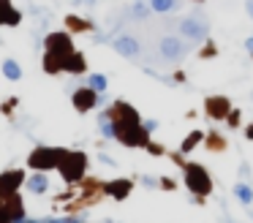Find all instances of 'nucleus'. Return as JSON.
I'll return each instance as SVG.
<instances>
[{
    "label": "nucleus",
    "instance_id": "28",
    "mask_svg": "<svg viewBox=\"0 0 253 223\" xmlns=\"http://www.w3.org/2000/svg\"><path fill=\"white\" fill-rule=\"evenodd\" d=\"M251 136H253V125H251V128H248V139H251Z\"/></svg>",
    "mask_w": 253,
    "mask_h": 223
},
{
    "label": "nucleus",
    "instance_id": "3",
    "mask_svg": "<svg viewBox=\"0 0 253 223\" xmlns=\"http://www.w3.org/2000/svg\"><path fill=\"white\" fill-rule=\"evenodd\" d=\"M185 188L193 196H207L212 190V179H210L207 169L199 166V163H188L185 166Z\"/></svg>",
    "mask_w": 253,
    "mask_h": 223
},
{
    "label": "nucleus",
    "instance_id": "17",
    "mask_svg": "<svg viewBox=\"0 0 253 223\" xmlns=\"http://www.w3.org/2000/svg\"><path fill=\"white\" fill-rule=\"evenodd\" d=\"M150 8L155 14H171V11L180 8V0H150Z\"/></svg>",
    "mask_w": 253,
    "mask_h": 223
},
{
    "label": "nucleus",
    "instance_id": "9",
    "mask_svg": "<svg viewBox=\"0 0 253 223\" xmlns=\"http://www.w3.org/2000/svg\"><path fill=\"white\" fill-rule=\"evenodd\" d=\"M11 221H25V207L17 196H11L8 204H0V223H11Z\"/></svg>",
    "mask_w": 253,
    "mask_h": 223
},
{
    "label": "nucleus",
    "instance_id": "23",
    "mask_svg": "<svg viewBox=\"0 0 253 223\" xmlns=\"http://www.w3.org/2000/svg\"><path fill=\"white\" fill-rule=\"evenodd\" d=\"M248 177H251V166L242 163V166H240V179H248Z\"/></svg>",
    "mask_w": 253,
    "mask_h": 223
},
{
    "label": "nucleus",
    "instance_id": "4",
    "mask_svg": "<svg viewBox=\"0 0 253 223\" xmlns=\"http://www.w3.org/2000/svg\"><path fill=\"white\" fill-rule=\"evenodd\" d=\"M63 155H66V150H60V147H36L28 161L36 172H49V169H57Z\"/></svg>",
    "mask_w": 253,
    "mask_h": 223
},
{
    "label": "nucleus",
    "instance_id": "1",
    "mask_svg": "<svg viewBox=\"0 0 253 223\" xmlns=\"http://www.w3.org/2000/svg\"><path fill=\"white\" fill-rule=\"evenodd\" d=\"M180 36L188 44H202L210 38V19L202 8H193L188 16L180 19Z\"/></svg>",
    "mask_w": 253,
    "mask_h": 223
},
{
    "label": "nucleus",
    "instance_id": "18",
    "mask_svg": "<svg viewBox=\"0 0 253 223\" xmlns=\"http://www.w3.org/2000/svg\"><path fill=\"white\" fill-rule=\"evenodd\" d=\"M3 74H6V79H11V82L22 79V68H19L17 60H3Z\"/></svg>",
    "mask_w": 253,
    "mask_h": 223
},
{
    "label": "nucleus",
    "instance_id": "27",
    "mask_svg": "<svg viewBox=\"0 0 253 223\" xmlns=\"http://www.w3.org/2000/svg\"><path fill=\"white\" fill-rule=\"evenodd\" d=\"M237 117H240V114H237V112H231V114H229V125H237Z\"/></svg>",
    "mask_w": 253,
    "mask_h": 223
},
{
    "label": "nucleus",
    "instance_id": "8",
    "mask_svg": "<svg viewBox=\"0 0 253 223\" xmlns=\"http://www.w3.org/2000/svg\"><path fill=\"white\" fill-rule=\"evenodd\" d=\"M74 106H77V112H90L93 106H98V90H93V87H79L77 92L71 95Z\"/></svg>",
    "mask_w": 253,
    "mask_h": 223
},
{
    "label": "nucleus",
    "instance_id": "2",
    "mask_svg": "<svg viewBox=\"0 0 253 223\" xmlns=\"http://www.w3.org/2000/svg\"><path fill=\"white\" fill-rule=\"evenodd\" d=\"M57 169H60L66 182H79L84 177V172H87V155L84 152H68L66 150V155L57 163Z\"/></svg>",
    "mask_w": 253,
    "mask_h": 223
},
{
    "label": "nucleus",
    "instance_id": "11",
    "mask_svg": "<svg viewBox=\"0 0 253 223\" xmlns=\"http://www.w3.org/2000/svg\"><path fill=\"white\" fill-rule=\"evenodd\" d=\"M231 193L237 196V201H240L242 207H251V204H253V188H251V182H248V179H240V182H234Z\"/></svg>",
    "mask_w": 253,
    "mask_h": 223
},
{
    "label": "nucleus",
    "instance_id": "5",
    "mask_svg": "<svg viewBox=\"0 0 253 223\" xmlns=\"http://www.w3.org/2000/svg\"><path fill=\"white\" fill-rule=\"evenodd\" d=\"M158 52H161L164 63H180L188 54V41L185 38H177V36H164L158 44Z\"/></svg>",
    "mask_w": 253,
    "mask_h": 223
},
{
    "label": "nucleus",
    "instance_id": "15",
    "mask_svg": "<svg viewBox=\"0 0 253 223\" xmlns=\"http://www.w3.org/2000/svg\"><path fill=\"white\" fill-rule=\"evenodd\" d=\"M63 71H66V74H82L84 71V57L79 52H71L66 60H63Z\"/></svg>",
    "mask_w": 253,
    "mask_h": 223
},
{
    "label": "nucleus",
    "instance_id": "26",
    "mask_svg": "<svg viewBox=\"0 0 253 223\" xmlns=\"http://www.w3.org/2000/svg\"><path fill=\"white\" fill-rule=\"evenodd\" d=\"M245 49L253 54V36H251V38H245Z\"/></svg>",
    "mask_w": 253,
    "mask_h": 223
},
{
    "label": "nucleus",
    "instance_id": "16",
    "mask_svg": "<svg viewBox=\"0 0 253 223\" xmlns=\"http://www.w3.org/2000/svg\"><path fill=\"white\" fill-rule=\"evenodd\" d=\"M153 14V8H150V0H136V3L131 5V8H128V16H131V19H147V16Z\"/></svg>",
    "mask_w": 253,
    "mask_h": 223
},
{
    "label": "nucleus",
    "instance_id": "12",
    "mask_svg": "<svg viewBox=\"0 0 253 223\" xmlns=\"http://www.w3.org/2000/svg\"><path fill=\"white\" fill-rule=\"evenodd\" d=\"M106 193L117 201L126 199V196L131 193V179H112V182H106Z\"/></svg>",
    "mask_w": 253,
    "mask_h": 223
},
{
    "label": "nucleus",
    "instance_id": "10",
    "mask_svg": "<svg viewBox=\"0 0 253 223\" xmlns=\"http://www.w3.org/2000/svg\"><path fill=\"white\" fill-rule=\"evenodd\" d=\"M19 19H22V14H19V11L11 5V0H0V25L17 27Z\"/></svg>",
    "mask_w": 253,
    "mask_h": 223
},
{
    "label": "nucleus",
    "instance_id": "14",
    "mask_svg": "<svg viewBox=\"0 0 253 223\" xmlns=\"http://www.w3.org/2000/svg\"><path fill=\"white\" fill-rule=\"evenodd\" d=\"M25 185H28V190H30V193H46V188H49V179H46V172L33 174L30 179H25Z\"/></svg>",
    "mask_w": 253,
    "mask_h": 223
},
{
    "label": "nucleus",
    "instance_id": "21",
    "mask_svg": "<svg viewBox=\"0 0 253 223\" xmlns=\"http://www.w3.org/2000/svg\"><path fill=\"white\" fill-rule=\"evenodd\" d=\"M142 125H144V131H147V134H153V131H158V120H142Z\"/></svg>",
    "mask_w": 253,
    "mask_h": 223
},
{
    "label": "nucleus",
    "instance_id": "19",
    "mask_svg": "<svg viewBox=\"0 0 253 223\" xmlns=\"http://www.w3.org/2000/svg\"><path fill=\"white\" fill-rule=\"evenodd\" d=\"M202 139H204V134H202V131H191V134L185 136V141L180 144V150H182V152H191V150H193V147H196Z\"/></svg>",
    "mask_w": 253,
    "mask_h": 223
},
{
    "label": "nucleus",
    "instance_id": "25",
    "mask_svg": "<svg viewBox=\"0 0 253 223\" xmlns=\"http://www.w3.org/2000/svg\"><path fill=\"white\" fill-rule=\"evenodd\" d=\"M245 11H248V16L253 19V0H245Z\"/></svg>",
    "mask_w": 253,
    "mask_h": 223
},
{
    "label": "nucleus",
    "instance_id": "6",
    "mask_svg": "<svg viewBox=\"0 0 253 223\" xmlns=\"http://www.w3.org/2000/svg\"><path fill=\"white\" fill-rule=\"evenodd\" d=\"M25 179H28V177H25L22 169H8V172H0V199H3V196H14Z\"/></svg>",
    "mask_w": 253,
    "mask_h": 223
},
{
    "label": "nucleus",
    "instance_id": "20",
    "mask_svg": "<svg viewBox=\"0 0 253 223\" xmlns=\"http://www.w3.org/2000/svg\"><path fill=\"white\" fill-rule=\"evenodd\" d=\"M87 85L93 87V90L104 92V90H106V85H109V82H106V76H104V74H90V76H87Z\"/></svg>",
    "mask_w": 253,
    "mask_h": 223
},
{
    "label": "nucleus",
    "instance_id": "24",
    "mask_svg": "<svg viewBox=\"0 0 253 223\" xmlns=\"http://www.w3.org/2000/svg\"><path fill=\"white\" fill-rule=\"evenodd\" d=\"M98 161H101V163H106V166H115V161H112L109 155H98Z\"/></svg>",
    "mask_w": 253,
    "mask_h": 223
},
{
    "label": "nucleus",
    "instance_id": "7",
    "mask_svg": "<svg viewBox=\"0 0 253 223\" xmlns=\"http://www.w3.org/2000/svg\"><path fill=\"white\" fill-rule=\"evenodd\" d=\"M112 49H115L117 54H123V57L133 60V57H139V52H142V44H139L133 36H117V38H112Z\"/></svg>",
    "mask_w": 253,
    "mask_h": 223
},
{
    "label": "nucleus",
    "instance_id": "13",
    "mask_svg": "<svg viewBox=\"0 0 253 223\" xmlns=\"http://www.w3.org/2000/svg\"><path fill=\"white\" fill-rule=\"evenodd\" d=\"M207 114H212V117H229V101L223 95L207 98Z\"/></svg>",
    "mask_w": 253,
    "mask_h": 223
},
{
    "label": "nucleus",
    "instance_id": "22",
    "mask_svg": "<svg viewBox=\"0 0 253 223\" xmlns=\"http://www.w3.org/2000/svg\"><path fill=\"white\" fill-rule=\"evenodd\" d=\"M142 182H144V188H155V185H158V179H155V177H150V174H144V177H142Z\"/></svg>",
    "mask_w": 253,
    "mask_h": 223
}]
</instances>
